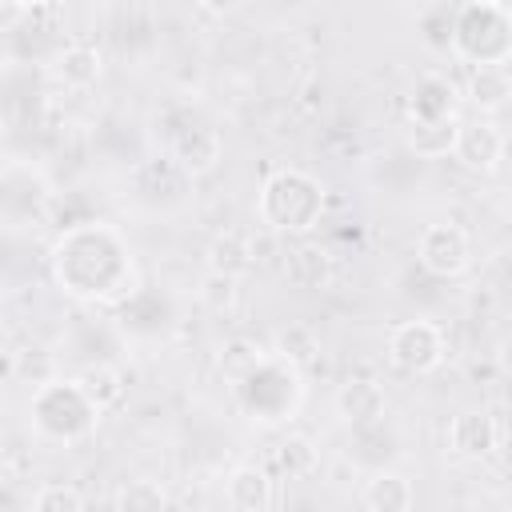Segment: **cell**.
Returning <instances> with one entry per match:
<instances>
[{
    "mask_svg": "<svg viewBox=\"0 0 512 512\" xmlns=\"http://www.w3.org/2000/svg\"><path fill=\"white\" fill-rule=\"evenodd\" d=\"M260 220L276 232H308L320 224L324 212V188L316 176L300 168H280L260 188Z\"/></svg>",
    "mask_w": 512,
    "mask_h": 512,
    "instance_id": "1",
    "label": "cell"
},
{
    "mask_svg": "<svg viewBox=\"0 0 512 512\" xmlns=\"http://www.w3.org/2000/svg\"><path fill=\"white\" fill-rule=\"evenodd\" d=\"M444 352H448L444 348V332L432 320H404V324H396L388 332V360L400 372L424 376L444 360Z\"/></svg>",
    "mask_w": 512,
    "mask_h": 512,
    "instance_id": "2",
    "label": "cell"
},
{
    "mask_svg": "<svg viewBox=\"0 0 512 512\" xmlns=\"http://www.w3.org/2000/svg\"><path fill=\"white\" fill-rule=\"evenodd\" d=\"M416 260L432 276H460L472 264V240L460 224H428L416 240Z\"/></svg>",
    "mask_w": 512,
    "mask_h": 512,
    "instance_id": "3",
    "label": "cell"
},
{
    "mask_svg": "<svg viewBox=\"0 0 512 512\" xmlns=\"http://www.w3.org/2000/svg\"><path fill=\"white\" fill-rule=\"evenodd\" d=\"M504 132L492 124V120H468L460 124V136H456V160L468 168V172H496L500 160H504Z\"/></svg>",
    "mask_w": 512,
    "mask_h": 512,
    "instance_id": "4",
    "label": "cell"
},
{
    "mask_svg": "<svg viewBox=\"0 0 512 512\" xmlns=\"http://www.w3.org/2000/svg\"><path fill=\"white\" fill-rule=\"evenodd\" d=\"M448 448L464 460H480V456H492L496 444H500V424L492 412H480V408H468L460 416H452L448 432H444Z\"/></svg>",
    "mask_w": 512,
    "mask_h": 512,
    "instance_id": "5",
    "label": "cell"
},
{
    "mask_svg": "<svg viewBox=\"0 0 512 512\" xmlns=\"http://www.w3.org/2000/svg\"><path fill=\"white\" fill-rule=\"evenodd\" d=\"M172 164L184 176H208L220 164V132L208 124H188L172 140Z\"/></svg>",
    "mask_w": 512,
    "mask_h": 512,
    "instance_id": "6",
    "label": "cell"
},
{
    "mask_svg": "<svg viewBox=\"0 0 512 512\" xmlns=\"http://www.w3.org/2000/svg\"><path fill=\"white\" fill-rule=\"evenodd\" d=\"M224 496L240 512H268L276 504V480L260 464H240V468L228 472Z\"/></svg>",
    "mask_w": 512,
    "mask_h": 512,
    "instance_id": "7",
    "label": "cell"
},
{
    "mask_svg": "<svg viewBox=\"0 0 512 512\" xmlns=\"http://www.w3.org/2000/svg\"><path fill=\"white\" fill-rule=\"evenodd\" d=\"M456 136H460V120L452 112L448 116H412V124H408V148L424 160L452 156Z\"/></svg>",
    "mask_w": 512,
    "mask_h": 512,
    "instance_id": "8",
    "label": "cell"
},
{
    "mask_svg": "<svg viewBox=\"0 0 512 512\" xmlns=\"http://www.w3.org/2000/svg\"><path fill=\"white\" fill-rule=\"evenodd\" d=\"M332 256L320 248V244H296L288 256H284V280L300 292H320L332 284Z\"/></svg>",
    "mask_w": 512,
    "mask_h": 512,
    "instance_id": "9",
    "label": "cell"
},
{
    "mask_svg": "<svg viewBox=\"0 0 512 512\" xmlns=\"http://www.w3.org/2000/svg\"><path fill=\"white\" fill-rule=\"evenodd\" d=\"M336 412L352 424V428H364V424H376L384 416V388L368 376H356V380H344L340 392H336Z\"/></svg>",
    "mask_w": 512,
    "mask_h": 512,
    "instance_id": "10",
    "label": "cell"
},
{
    "mask_svg": "<svg viewBox=\"0 0 512 512\" xmlns=\"http://www.w3.org/2000/svg\"><path fill=\"white\" fill-rule=\"evenodd\" d=\"M360 500H364V508H372V512H408V508L416 504V488H412V480L400 476V472H376V476H368Z\"/></svg>",
    "mask_w": 512,
    "mask_h": 512,
    "instance_id": "11",
    "label": "cell"
},
{
    "mask_svg": "<svg viewBox=\"0 0 512 512\" xmlns=\"http://www.w3.org/2000/svg\"><path fill=\"white\" fill-rule=\"evenodd\" d=\"M468 100L480 112H500L512 100V76L504 64H476L472 80H468Z\"/></svg>",
    "mask_w": 512,
    "mask_h": 512,
    "instance_id": "12",
    "label": "cell"
},
{
    "mask_svg": "<svg viewBox=\"0 0 512 512\" xmlns=\"http://www.w3.org/2000/svg\"><path fill=\"white\" fill-rule=\"evenodd\" d=\"M52 72L64 88H92L96 76H100V52L88 48V44H68V48L56 52Z\"/></svg>",
    "mask_w": 512,
    "mask_h": 512,
    "instance_id": "13",
    "label": "cell"
},
{
    "mask_svg": "<svg viewBox=\"0 0 512 512\" xmlns=\"http://www.w3.org/2000/svg\"><path fill=\"white\" fill-rule=\"evenodd\" d=\"M208 268L228 272V276H244L252 268V244L244 232H220L208 248Z\"/></svg>",
    "mask_w": 512,
    "mask_h": 512,
    "instance_id": "14",
    "label": "cell"
},
{
    "mask_svg": "<svg viewBox=\"0 0 512 512\" xmlns=\"http://www.w3.org/2000/svg\"><path fill=\"white\" fill-rule=\"evenodd\" d=\"M276 464H280V472L288 480H304V476H312L320 468V452H316V444L308 436H288V440L276 444Z\"/></svg>",
    "mask_w": 512,
    "mask_h": 512,
    "instance_id": "15",
    "label": "cell"
},
{
    "mask_svg": "<svg viewBox=\"0 0 512 512\" xmlns=\"http://www.w3.org/2000/svg\"><path fill=\"white\" fill-rule=\"evenodd\" d=\"M76 380H80V388L88 392V400H92L100 412L124 396V380H120V372H116L112 364H88Z\"/></svg>",
    "mask_w": 512,
    "mask_h": 512,
    "instance_id": "16",
    "label": "cell"
},
{
    "mask_svg": "<svg viewBox=\"0 0 512 512\" xmlns=\"http://www.w3.org/2000/svg\"><path fill=\"white\" fill-rule=\"evenodd\" d=\"M168 504V492L156 480H128L112 492V508L120 512H156Z\"/></svg>",
    "mask_w": 512,
    "mask_h": 512,
    "instance_id": "17",
    "label": "cell"
},
{
    "mask_svg": "<svg viewBox=\"0 0 512 512\" xmlns=\"http://www.w3.org/2000/svg\"><path fill=\"white\" fill-rule=\"evenodd\" d=\"M196 296H200V304L208 312H228L236 304V296H240V276H228V272L208 268L200 276V284H196Z\"/></svg>",
    "mask_w": 512,
    "mask_h": 512,
    "instance_id": "18",
    "label": "cell"
},
{
    "mask_svg": "<svg viewBox=\"0 0 512 512\" xmlns=\"http://www.w3.org/2000/svg\"><path fill=\"white\" fill-rule=\"evenodd\" d=\"M84 504H88V496L80 488H72V484H60V480L40 484L32 492V508L36 512H80Z\"/></svg>",
    "mask_w": 512,
    "mask_h": 512,
    "instance_id": "19",
    "label": "cell"
},
{
    "mask_svg": "<svg viewBox=\"0 0 512 512\" xmlns=\"http://www.w3.org/2000/svg\"><path fill=\"white\" fill-rule=\"evenodd\" d=\"M260 360H264V352H260L252 340H240V336L228 340V344L220 348V372H224L228 380H236V384H240Z\"/></svg>",
    "mask_w": 512,
    "mask_h": 512,
    "instance_id": "20",
    "label": "cell"
},
{
    "mask_svg": "<svg viewBox=\"0 0 512 512\" xmlns=\"http://www.w3.org/2000/svg\"><path fill=\"white\" fill-rule=\"evenodd\" d=\"M276 352L284 360H292V364H304V360H312L320 352V344H316V332L308 324H288V328L276 332Z\"/></svg>",
    "mask_w": 512,
    "mask_h": 512,
    "instance_id": "21",
    "label": "cell"
},
{
    "mask_svg": "<svg viewBox=\"0 0 512 512\" xmlns=\"http://www.w3.org/2000/svg\"><path fill=\"white\" fill-rule=\"evenodd\" d=\"M204 12H212V16H228V12H236L240 8V0H196Z\"/></svg>",
    "mask_w": 512,
    "mask_h": 512,
    "instance_id": "22",
    "label": "cell"
},
{
    "mask_svg": "<svg viewBox=\"0 0 512 512\" xmlns=\"http://www.w3.org/2000/svg\"><path fill=\"white\" fill-rule=\"evenodd\" d=\"M496 364H500L504 376H512V336L500 340V348H496Z\"/></svg>",
    "mask_w": 512,
    "mask_h": 512,
    "instance_id": "23",
    "label": "cell"
},
{
    "mask_svg": "<svg viewBox=\"0 0 512 512\" xmlns=\"http://www.w3.org/2000/svg\"><path fill=\"white\" fill-rule=\"evenodd\" d=\"M496 460H500V468H504V472H512V432H508V436H500V444H496Z\"/></svg>",
    "mask_w": 512,
    "mask_h": 512,
    "instance_id": "24",
    "label": "cell"
}]
</instances>
